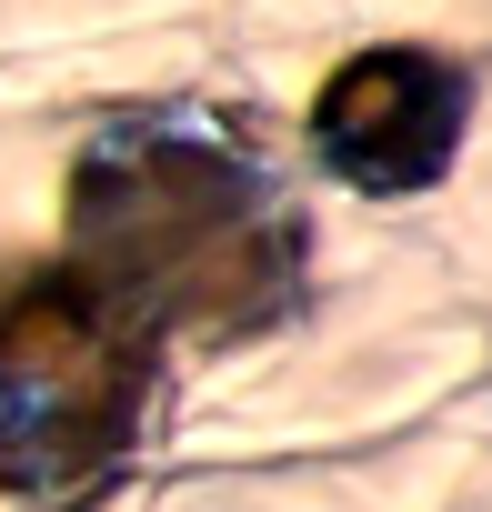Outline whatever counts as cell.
Instances as JSON below:
<instances>
[{"mask_svg": "<svg viewBox=\"0 0 492 512\" xmlns=\"http://www.w3.org/2000/svg\"><path fill=\"white\" fill-rule=\"evenodd\" d=\"M161 332L121 312L91 272L51 262L0 292V492L11 502H101L151 432Z\"/></svg>", "mask_w": 492, "mask_h": 512, "instance_id": "2", "label": "cell"}, {"mask_svg": "<svg viewBox=\"0 0 492 512\" xmlns=\"http://www.w3.org/2000/svg\"><path fill=\"white\" fill-rule=\"evenodd\" d=\"M472 121V81L442 51H362L322 81L312 101V151L352 181V191H432L462 151Z\"/></svg>", "mask_w": 492, "mask_h": 512, "instance_id": "3", "label": "cell"}, {"mask_svg": "<svg viewBox=\"0 0 492 512\" xmlns=\"http://www.w3.org/2000/svg\"><path fill=\"white\" fill-rule=\"evenodd\" d=\"M61 262L161 342H252L302 302V201L241 131L201 111H141L81 141Z\"/></svg>", "mask_w": 492, "mask_h": 512, "instance_id": "1", "label": "cell"}]
</instances>
